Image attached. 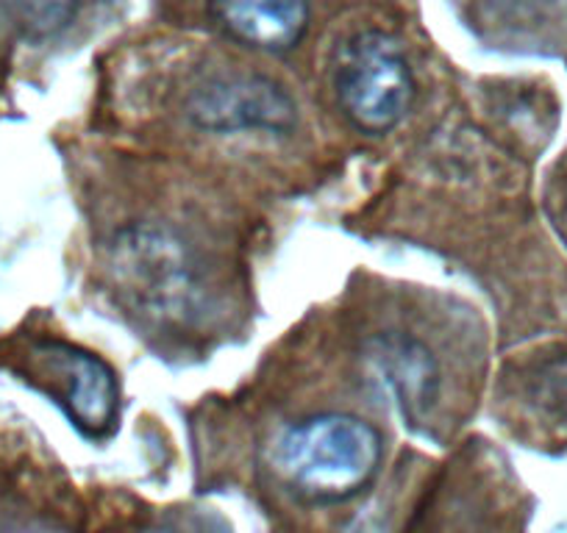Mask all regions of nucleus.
Masks as SVG:
<instances>
[{
	"label": "nucleus",
	"mask_w": 567,
	"mask_h": 533,
	"mask_svg": "<svg viewBox=\"0 0 567 533\" xmlns=\"http://www.w3.org/2000/svg\"><path fill=\"white\" fill-rule=\"evenodd\" d=\"M189 119L212 134H287L298 108L290 92L265 75H226L189 95Z\"/></svg>",
	"instance_id": "obj_4"
},
{
	"label": "nucleus",
	"mask_w": 567,
	"mask_h": 533,
	"mask_svg": "<svg viewBox=\"0 0 567 533\" xmlns=\"http://www.w3.org/2000/svg\"><path fill=\"white\" fill-rule=\"evenodd\" d=\"M109 275L120 301L154 323L189 320L204 301L198 261L189 244L154 222H136L114 237Z\"/></svg>",
	"instance_id": "obj_1"
},
{
	"label": "nucleus",
	"mask_w": 567,
	"mask_h": 533,
	"mask_svg": "<svg viewBox=\"0 0 567 533\" xmlns=\"http://www.w3.org/2000/svg\"><path fill=\"white\" fill-rule=\"evenodd\" d=\"M223 31L254 51H292L309 31V0H209Z\"/></svg>",
	"instance_id": "obj_7"
},
{
	"label": "nucleus",
	"mask_w": 567,
	"mask_h": 533,
	"mask_svg": "<svg viewBox=\"0 0 567 533\" xmlns=\"http://www.w3.org/2000/svg\"><path fill=\"white\" fill-rule=\"evenodd\" d=\"M31 358L59 384V404L86 437H106L120 415V386L112 367L95 353L59 339H40Z\"/></svg>",
	"instance_id": "obj_5"
},
{
	"label": "nucleus",
	"mask_w": 567,
	"mask_h": 533,
	"mask_svg": "<svg viewBox=\"0 0 567 533\" xmlns=\"http://www.w3.org/2000/svg\"><path fill=\"white\" fill-rule=\"evenodd\" d=\"M370 367H373L379 384L390 391L401 415H406L409 420H420L437 400V358L414 336H379L370 351Z\"/></svg>",
	"instance_id": "obj_6"
},
{
	"label": "nucleus",
	"mask_w": 567,
	"mask_h": 533,
	"mask_svg": "<svg viewBox=\"0 0 567 533\" xmlns=\"http://www.w3.org/2000/svg\"><path fill=\"white\" fill-rule=\"evenodd\" d=\"M545 384H548V397L554 400V406L567 415V358L565 362H556L554 367L545 375Z\"/></svg>",
	"instance_id": "obj_9"
},
{
	"label": "nucleus",
	"mask_w": 567,
	"mask_h": 533,
	"mask_svg": "<svg viewBox=\"0 0 567 533\" xmlns=\"http://www.w3.org/2000/svg\"><path fill=\"white\" fill-rule=\"evenodd\" d=\"M381 433L353 415H315L284 428L270 461L284 481L315 498H348L375 475Z\"/></svg>",
	"instance_id": "obj_2"
},
{
	"label": "nucleus",
	"mask_w": 567,
	"mask_h": 533,
	"mask_svg": "<svg viewBox=\"0 0 567 533\" xmlns=\"http://www.w3.org/2000/svg\"><path fill=\"white\" fill-rule=\"evenodd\" d=\"M81 0H0V25L25 40H48L68 29Z\"/></svg>",
	"instance_id": "obj_8"
},
{
	"label": "nucleus",
	"mask_w": 567,
	"mask_h": 533,
	"mask_svg": "<svg viewBox=\"0 0 567 533\" xmlns=\"http://www.w3.org/2000/svg\"><path fill=\"white\" fill-rule=\"evenodd\" d=\"M334 90L340 108L359 130L386 134L412 108L414 75L390 34L362 31L342 51Z\"/></svg>",
	"instance_id": "obj_3"
}]
</instances>
